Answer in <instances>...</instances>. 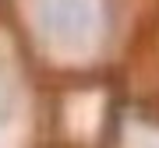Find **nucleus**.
Listing matches in <instances>:
<instances>
[{
  "label": "nucleus",
  "instance_id": "f257e3e1",
  "mask_svg": "<svg viewBox=\"0 0 159 148\" xmlns=\"http://www.w3.org/2000/svg\"><path fill=\"white\" fill-rule=\"evenodd\" d=\"M39 25L50 39L78 46L89 42L99 28V4L96 0H35Z\"/></svg>",
  "mask_w": 159,
  "mask_h": 148
},
{
  "label": "nucleus",
  "instance_id": "f03ea898",
  "mask_svg": "<svg viewBox=\"0 0 159 148\" xmlns=\"http://www.w3.org/2000/svg\"><path fill=\"white\" fill-rule=\"evenodd\" d=\"M11 116V88H7V81L0 78V124Z\"/></svg>",
  "mask_w": 159,
  "mask_h": 148
}]
</instances>
